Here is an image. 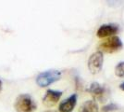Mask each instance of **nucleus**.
<instances>
[{
  "instance_id": "4468645a",
  "label": "nucleus",
  "mask_w": 124,
  "mask_h": 112,
  "mask_svg": "<svg viewBox=\"0 0 124 112\" xmlns=\"http://www.w3.org/2000/svg\"><path fill=\"white\" fill-rule=\"evenodd\" d=\"M45 112H56V111H54V110H48V111H45Z\"/></svg>"
},
{
  "instance_id": "f8f14e48",
  "label": "nucleus",
  "mask_w": 124,
  "mask_h": 112,
  "mask_svg": "<svg viewBox=\"0 0 124 112\" xmlns=\"http://www.w3.org/2000/svg\"><path fill=\"white\" fill-rule=\"evenodd\" d=\"M119 88H120L122 91H124V82H122V83L119 85Z\"/></svg>"
},
{
  "instance_id": "39448f33",
  "label": "nucleus",
  "mask_w": 124,
  "mask_h": 112,
  "mask_svg": "<svg viewBox=\"0 0 124 112\" xmlns=\"http://www.w3.org/2000/svg\"><path fill=\"white\" fill-rule=\"evenodd\" d=\"M104 57L101 51H95L93 53L88 60V68L92 74L99 73L103 67Z\"/></svg>"
},
{
  "instance_id": "20e7f679",
  "label": "nucleus",
  "mask_w": 124,
  "mask_h": 112,
  "mask_svg": "<svg viewBox=\"0 0 124 112\" xmlns=\"http://www.w3.org/2000/svg\"><path fill=\"white\" fill-rule=\"evenodd\" d=\"M87 92H90L93 96L94 99H96L99 102H106L108 99L109 92L108 88H106L105 86L99 84L97 82H93L92 83L90 87L87 89Z\"/></svg>"
},
{
  "instance_id": "6e6552de",
  "label": "nucleus",
  "mask_w": 124,
  "mask_h": 112,
  "mask_svg": "<svg viewBox=\"0 0 124 112\" xmlns=\"http://www.w3.org/2000/svg\"><path fill=\"white\" fill-rule=\"evenodd\" d=\"M78 95L77 93H73L72 95L68 97L67 99H65L64 101H62L59 105L58 110L59 112H71L73 108L76 106L77 103Z\"/></svg>"
},
{
  "instance_id": "ddd939ff",
  "label": "nucleus",
  "mask_w": 124,
  "mask_h": 112,
  "mask_svg": "<svg viewBox=\"0 0 124 112\" xmlns=\"http://www.w3.org/2000/svg\"><path fill=\"white\" fill-rule=\"evenodd\" d=\"M1 88H2V81L0 80V90H1Z\"/></svg>"
},
{
  "instance_id": "f257e3e1",
  "label": "nucleus",
  "mask_w": 124,
  "mask_h": 112,
  "mask_svg": "<svg viewBox=\"0 0 124 112\" xmlns=\"http://www.w3.org/2000/svg\"><path fill=\"white\" fill-rule=\"evenodd\" d=\"M14 107L17 112H33L37 106L31 95L24 93L17 97Z\"/></svg>"
},
{
  "instance_id": "9d476101",
  "label": "nucleus",
  "mask_w": 124,
  "mask_h": 112,
  "mask_svg": "<svg viewBox=\"0 0 124 112\" xmlns=\"http://www.w3.org/2000/svg\"><path fill=\"white\" fill-rule=\"evenodd\" d=\"M115 75L119 78L124 77V62H120L117 64V66L115 68Z\"/></svg>"
},
{
  "instance_id": "423d86ee",
  "label": "nucleus",
  "mask_w": 124,
  "mask_h": 112,
  "mask_svg": "<svg viewBox=\"0 0 124 112\" xmlns=\"http://www.w3.org/2000/svg\"><path fill=\"white\" fill-rule=\"evenodd\" d=\"M62 96V92L55 90H47L46 94L43 98V104L47 107H54L59 101Z\"/></svg>"
},
{
  "instance_id": "f03ea898",
  "label": "nucleus",
  "mask_w": 124,
  "mask_h": 112,
  "mask_svg": "<svg viewBox=\"0 0 124 112\" xmlns=\"http://www.w3.org/2000/svg\"><path fill=\"white\" fill-rule=\"evenodd\" d=\"M61 72L58 70H47L45 72H42L37 76L36 83L40 87H47L51 85L54 82L60 80Z\"/></svg>"
},
{
  "instance_id": "1a4fd4ad",
  "label": "nucleus",
  "mask_w": 124,
  "mask_h": 112,
  "mask_svg": "<svg viewBox=\"0 0 124 112\" xmlns=\"http://www.w3.org/2000/svg\"><path fill=\"white\" fill-rule=\"evenodd\" d=\"M79 112H98V106L93 100H88L81 106Z\"/></svg>"
},
{
  "instance_id": "9b49d317",
  "label": "nucleus",
  "mask_w": 124,
  "mask_h": 112,
  "mask_svg": "<svg viewBox=\"0 0 124 112\" xmlns=\"http://www.w3.org/2000/svg\"><path fill=\"white\" fill-rule=\"evenodd\" d=\"M118 109V107L114 104H109V105H107L102 108V111L103 112H110V111H113V110H116Z\"/></svg>"
},
{
  "instance_id": "7ed1b4c3",
  "label": "nucleus",
  "mask_w": 124,
  "mask_h": 112,
  "mask_svg": "<svg viewBox=\"0 0 124 112\" xmlns=\"http://www.w3.org/2000/svg\"><path fill=\"white\" fill-rule=\"evenodd\" d=\"M122 48V41L119 37H109L107 40H104L103 42L99 45V51H101L102 53H113L119 51Z\"/></svg>"
},
{
  "instance_id": "0eeeda50",
  "label": "nucleus",
  "mask_w": 124,
  "mask_h": 112,
  "mask_svg": "<svg viewBox=\"0 0 124 112\" xmlns=\"http://www.w3.org/2000/svg\"><path fill=\"white\" fill-rule=\"evenodd\" d=\"M119 32V26L110 23V24H103L98 28L97 32H96V36L99 38H104V37H111L116 35Z\"/></svg>"
}]
</instances>
